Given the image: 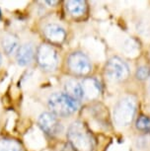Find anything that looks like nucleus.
<instances>
[{
	"instance_id": "nucleus-19",
	"label": "nucleus",
	"mask_w": 150,
	"mask_h": 151,
	"mask_svg": "<svg viewBox=\"0 0 150 151\" xmlns=\"http://www.w3.org/2000/svg\"><path fill=\"white\" fill-rule=\"evenodd\" d=\"M4 58H5V56L3 55V53L1 52V50H0V69H1L4 64Z\"/></svg>"
},
{
	"instance_id": "nucleus-14",
	"label": "nucleus",
	"mask_w": 150,
	"mask_h": 151,
	"mask_svg": "<svg viewBox=\"0 0 150 151\" xmlns=\"http://www.w3.org/2000/svg\"><path fill=\"white\" fill-rule=\"evenodd\" d=\"M65 9L67 13L72 17H81L86 13L87 5L85 1L81 0H72L65 2Z\"/></svg>"
},
{
	"instance_id": "nucleus-4",
	"label": "nucleus",
	"mask_w": 150,
	"mask_h": 151,
	"mask_svg": "<svg viewBox=\"0 0 150 151\" xmlns=\"http://www.w3.org/2000/svg\"><path fill=\"white\" fill-rule=\"evenodd\" d=\"M37 124L44 134L50 138L58 137L64 130L60 118L53 115L50 111H44L39 114L37 119Z\"/></svg>"
},
{
	"instance_id": "nucleus-10",
	"label": "nucleus",
	"mask_w": 150,
	"mask_h": 151,
	"mask_svg": "<svg viewBox=\"0 0 150 151\" xmlns=\"http://www.w3.org/2000/svg\"><path fill=\"white\" fill-rule=\"evenodd\" d=\"M21 45L19 36L11 31H4L0 34V50L7 58H14Z\"/></svg>"
},
{
	"instance_id": "nucleus-9",
	"label": "nucleus",
	"mask_w": 150,
	"mask_h": 151,
	"mask_svg": "<svg viewBox=\"0 0 150 151\" xmlns=\"http://www.w3.org/2000/svg\"><path fill=\"white\" fill-rule=\"evenodd\" d=\"M105 72L110 80L123 81L128 77L129 68L123 59L115 56L109 59V61L107 62Z\"/></svg>"
},
{
	"instance_id": "nucleus-18",
	"label": "nucleus",
	"mask_w": 150,
	"mask_h": 151,
	"mask_svg": "<svg viewBox=\"0 0 150 151\" xmlns=\"http://www.w3.org/2000/svg\"><path fill=\"white\" fill-rule=\"evenodd\" d=\"M42 3L49 5V7H55L53 5H56V4H57V3H58V1H44Z\"/></svg>"
},
{
	"instance_id": "nucleus-7",
	"label": "nucleus",
	"mask_w": 150,
	"mask_h": 151,
	"mask_svg": "<svg viewBox=\"0 0 150 151\" xmlns=\"http://www.w3.org/2000/svg\"><path fill=\"white\" fill-rule=\"evenodd\" d=\"M37 47L38 45H36V42L31 38L21 41V45L13 58L15 63L19 67L32 66L35 63Z\"/></svg>"
},
{
	"instance_id": "nucleus-1",
	"label": "nucleus",
	"mask_w": 150,
	"mask_h": 151,
	"mask_svg": "<svg viewBox=\"0 0 150 151\" xmlns=\"http://www.w3.org/2000/svg\"><path fill=\"white\" fill-rule=\"evenodd\" d=\"M67 143L73 151H92L94 147L91 132L83 122L75 121L66 132Z\"/></svg>"
},
{
	"instance_id": "nucleus-12",
	"label": "nucleus",
	"mask_w": 150,
	"mask_h": 151,
	"mask_svg": "<svg viewBox=\"0 0 150 151\" xmlns=\"http://www.w3.org/2000/svg\"><path fill=\"white\" fill-rule=\"evenodd\" d=\"M63 92L78 102H81L82 100H84L81 83L80 81L76 80L75 78H67L64 80Z\"/></svg>"
},
{
	"instance_id": "nucleus-17",
	"label": "nucleus",
	"mask_w": 150,
	"mask_h": 151,
	"mask_svg": "<svg viewBox=\"0 0 150 151\" xmlns=\"http://www.w3.org/2000/svg\"><path fill=\"white\" fill-rule=\"evenodd\" d=\"M124 50L126 52V55H131V52H135L137 50V45L133 40H127V42L124 44Z\"/></svg>"
},
{
	"instance_id": "nucleus-11",
	"label": "nucleus",
	"mask_w": 150,
	"mask_h": 151,
	"mask_svg": "<svg viewBox=\"0 0 150 151\" xmlns=\"http://www.w3.org/2000/svg\"><path fill=\"white\" fill-rule=\"evenodd\" d=\"M82 90H83V97L85 100L97 99L101 94V85L97 79L93 77H84L80 82Z\"/></svg>"
},
{
	"instance_id": "nucleus-8",
	"label": "nucleus",
	"mask_w": 150,
	"mask_h": 151,
	"mask_svg": "<svg viewBox=\"0 0 150 151\" xmlns=\"http://www.w3.org/2000/svg\"><path fill=\"white\" fill-rule=\"evenodd\" d=\"M41 34L47 44L52 45H61L66 39V31L55 22H44L41 27Z\"/></svg>"
},
{
	"instance_id": "nucleus-2",
	"label": "nucleus",
	"mask_w": 150,
	"mask_h": 151,
	"mask_svg": "<svg viewBox=\"0 0 150 151\" xmlns=\"http://www.w3.org/2000/svg\"><path fill=\"white\" fill-rule=\"evenodd\" d=\"M47 107L50 113L58 118H68L78 112L80 102L72 99L64 92H53L47 97Z\"/></svg>"
},
{
	"instance_id": "nucleus-13",
	"label": "nucleus",
	"mask_w": 150,
	"mask_h": 151,
	"mask_svg": "<svg viewBox=\"0 0 150 151\" xmlns=\"http://www.w3.org/2000/svg\"><path fill=\"white\" fill-rule=\"evenodd\" d=\"M0 151H25V146L14 136L0 135Z\"/></svg>"
},
{
	"instance_id": "nucleus-21",
	"label": "nucleus",
	"mask_w": 150,
	"mask_h": 151,
	"mask_svg": "<svg viewBox=\"0 0 150 151\" xmlns=\"http://www.w3.org/2000/svg\"><path fill=\"white\" fill-rule=\"evenodd\" d=\"M0 34H1V32H0Z\"/></svg>"
},
{
	"instance_id": "nucleus-3",
	"label": "nucleus",
	"mask_w": 150,
	"mask_h": 151,
	"mask_svg": "<svg viewBox=\"0 0 150 151\" xmlns=\"http://www.w3.org/2000/svg\"><path fill=\"white\" fill-rule=\"evenodd\" d=\"M35 63L44 73L50 74L56 71L59 64V56L55 45L46 42H41L38 44Z\"/></svg>"
},
{
	"instance_id": "nucleus-6",
	"label": "nucleus",
	"mask_w": 150,
	"mask_h": 151,
	"mask_svg": "<svg viewBox=\"0 0 150 151\" xmlns=\"http://www.w3.org/2000/svg\"><path fill=\"white\" fill-rule=\"evenodd\" d=\"M136 103L134 99L126 97L118 102L114 109V121L120 127H126L133 119Z\"/></svg>"
},
{
	"instance_id": "nucleus-5",
	"label": "nucleus",
	"mask_w": 150,
	"mask_h": 151,
	"mask_svg": "<svg viewBox=\"0 0 150 151\" xmlns=\"http://www.w3.org/2000/svg\"><path fill=\"white\" fill-rule=\"evenodd\" d=\"M66 65L74 76H87L92 71V63L89 56L81 50H74L67 56Z\"/></svg>"
},
{
	"instance_id": "nucleus-15",
	"label": "nucleus",
	"mask_w": 150,
	"mask_h": 151,
	"mask_svg": "<svg viewBox=\"0 0 150 151\" xmlns=\"http://www.w3.org/2000/svg\"><path fill=\"white\" fill-rule=\"evenodd\" d=\"M136 129L140 132H150V118L146 116H141L136 121Z\"/></svg>"
},
{
	"instance_id": "nucleus-20",
	"label": "nucleus",
	"mask_w": 150,
	"mask_h": 151,
	"mask_svg": "<svg viewBox=\"0 0 150 151\" xmlns=\"http://www.w3.org/2000/svg\"><path fill=\"white\" fill-rule=\"evenodd\" d=\"M2 17H3V15H2V11H1V9H0V21L2 20Z\"/></svg>"
},
{
	"instance_id": "nucleus-16",
	"label": "nucleus",
	"mask_w": 150,
	"mask_h": 151,
	"mask_svg": "<svg viewBox=\"0 0 150 151\" xmlns=\"http://www.w3.org/2000/svg\"><path fill=\"white\" fill-rule=\"evenodd\" d=\"M150 76V68L147 66H140L136 70V77L139 80H145Z\"/></svg>"
}]
</instances>
